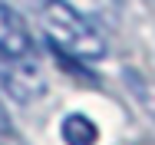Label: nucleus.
<instances>
[{
  "mask_svg": "<svg viewBox=\"0 0 155 145\" xmlns=\"http://www.w3.org/2000/svg\"><path fill=\"white\" fill-rule=\"evenodd\" d=\"M40 20H43V33H46L50 50L66 53V56L79 59V63L106 59L109 40H106V33H102L96 17L76 10L66 0H43Z\"/></svg>",
  "mask_w": 155,
  "mask_h": 145,
  "instance_id": "1",
  "label": "nucleus"
},
{
  "mask_svg": "<svg viewBox=\"0 0 155 145\" xmlns=\"http://www.w3.org/2000/svg\"><path fill=\"white\" fill-rule=\"evenodd\" d=\"M0 86L10 99L17 102H33L46 92V76H43V66L40 56L30 59H17V63H0Z\"/></svg>",
  "mask_w": 155,
  "mask_h": 145,
  "instance_id": "2",
  "label": "nucleus"
},
{
  "mask_svg": "<svg viewBox=\"0 0 155 145\" xmlns=\"http://www.w3.org/2000/svg\"><path fill=\"white\" fill-rule=\"evenodd\" d=\"M30 56H36V43L27 20L10 3H0V63H17Z\"/></svg>",
  "mask_w": 155,
  "mask_h": 145,
  "instance_id": "3",
  "label": "nucleus"
},
{
  "mask_svg": "<svg viewBox=\"0 0 155 145\" xmlns=\"http://www.w3.org/2000/svg\"><path fill=\"white\" fill-rule=\"evenodd\" d=\"M60 135L66 145H96L99 142V129L86 112H69L60 125Z\"/></svg>",
  "mask_w": 155,
  "mask_h": 145,
  "instance_id": "4",
  "label": "nucleus"
},
{
  "mask_svg": "<svg viewBox=\"0 0 155 145\" xmlns=\"http://www.w3.org/2000/svg\"><path fill=\"white\" fill-rule=\"evenodd\" d=\"M66 3H73L76 10H83V13H89V17H109V13H116V7H119V0H66Z\"/></svg>",
  "mask_w": 155,
  "mask_h": 145,
  "instance_id": "5",
  "label": "nucleus"
},
{
  "mask_svg": "<svg viewBox=\"0 0 155 145\" xmlns=\"http://www.w3.org/2000/svg\"><path fill=\"white\" fill-rule=\"evenodd\" d=\"M7 132H10V116H7V109L0 102V135H7Z\"/></svg>",
  "mask_w": 155,
  "mask_h": 145,
  "instance_id": "6",
  "label": "nucleus"
}]
</instances>
